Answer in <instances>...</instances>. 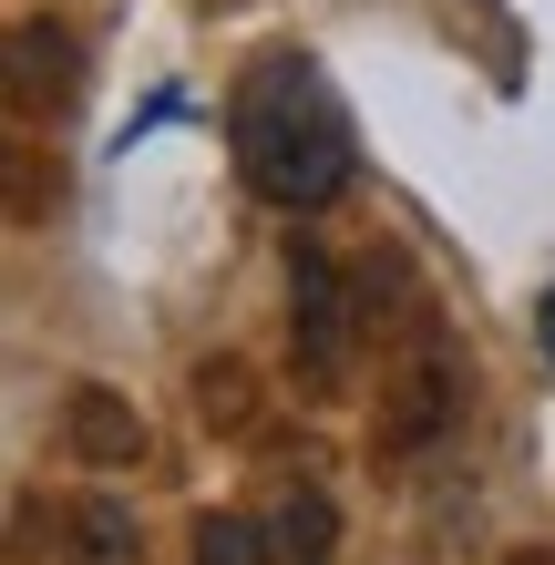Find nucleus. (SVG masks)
Masks as SVG:
<instances>
[{
  "instance_id": "6e6552de",
  "label": "nucleus",
  "mask_w": 555,
  "mask_h": 565,
  "mask_svg": "<svg viewBox=\"0 0 555 565\" xmlns=\"http://www.w3.org/2000/svg\"><path fill=\"white\" fill-rule=\"evenodd\" d=\"M514 565H545V555H514Z\"/></svg>"
},
{
  "instance_id": "7ed1b4c3",
  "label": "nucleus",
  "mask_w": 555,
  "mask_h": 565,
  "mask_svg": "<svg viewBox=\"0 0 555 565\" xmlns=\"http://www.w3.org/2000/svg\"><path fill=\"white\" fill-rule=\"evenodd\" d=\"M268 545H278V565H330V545H340L330 493H319V483H299V493H288V504L268 514Z\"/></svg>"
},
{
  "instance_id": "423d86ee",
  "label": "nucleus",
  "mask_w": 555,
  "mask_h": 565,
  "mask_svg": "<svg viewBox=\"0 0 555 565\" xmlns=\"http://www.w3.org/2000/svg\"><path fill=\"white\" fill-rule=\"evenodd\" d=\"M83 535H93V555L114 565V555H124V514H114V504H93V524H83Z\"/></svg>"
},
{
  "instance_id": "39448f33",
  "label": "nucleus",
  "mask_w": 555,
  "mask_h": 565,
  "mask_svg": "<svg viewBox=\"0 0 555 565\" xmlns=\"http://www.w3.org/2000/svg\"><path fill=\"white\" fill-rule=\"evenodd\" d=\"M195 565H278V545H268V524H247V514H206L195 524Z\"/></svg>"
},
{
  "instance_id": "f257e3e1",
  "label": "nucleus",
  "mask_w": 555,
  "mask_h": 565,
  "mask_svg": "<svg viewBox=\"0 0 555 565\" xmlns=\"http://www.w3.org/2000/svg\"><path fill=\"white\" fill-rule=\"evenodd\" d=\"M226 145H237V175L268 195V206H288V216L330 206V195L350 185V154H361L340 83L319 73L309 52H268L237 83V104H226Z\"/></svg>"
},
{
  "instance_id": "20e7f679",
  "label": "nucleus",
  "mask_w": 555,
  "mask_h": 565,
  "mask_svg": "<svg viewBox=\"0 0 555 565\" xmlns=\"http://www.w3.org/2000/svg\"><path fill=\"white\" fill-rule=\"evenodd\" d=\"M73 443H83L93 462H135V452H145V422H124L114 391H73Z\"/></svg>"
},
{
  "instance_id": "0eeeda50",
  "label": "nucleus",
  "mask_w": 555,
  "mask_h": 565,
  "mask_svg": "<svg viewBox=\"0 0 555 565\" xmlns=\"http://www.w3.org/2000/svg\"><path fill=\"white\" fill-rule=\"evenodd\" d=\"M535 329H545V360H555V288H545V309H535Z\"/></svg>"
},
{
  "instance_id": "f03ea898",
  "label": "nucleus",
  "mask_w": 555,
  "mask_h": 565,
  "mask_svg": "<svg viewBox=\"0 0 555 565\" xmlns=\"http://www.w3.org/2000/svg\"><path fill=\"white\" fill-rule=\"evenodd\" d=\"M288 340H299V371L319 381V391H340L350 381V288H340V268H330V247H288Z\"/></svg>"
}]
</instances>
